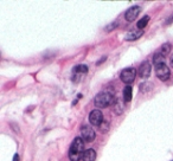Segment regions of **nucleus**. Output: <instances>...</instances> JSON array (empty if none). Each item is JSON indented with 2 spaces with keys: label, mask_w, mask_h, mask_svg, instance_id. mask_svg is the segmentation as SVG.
<instances>
[{
  "label": "nucleus",
  "mask_w": 173,
  "mask_h": 161,
  "mask_svg": "<svg viewBox=\"0 0 173 161\" xmlns=\"http://www.w3.org/2000/svg\"><path fill=\"white\" fill-rule=\"evenodd\" d=\"M171 50H172V45L169 44V43H165V44H162L161 45V48H160V50L158 51V52H160L162 56H167L169 52H171Z\"/></svg>",
  "instance_id": "obj_13"
},
{
  "label": "nucleus",
  "mask_w": 173,
  "mask_h": 161,
  "mask_svg": "<svg viewBox=\"0 0 173 161\" xmlns=\"http://www.w3.org/2000/svg\"><path fill=\"white\" fill-rule=\"evenodd\" d=\"M83 161H95L96 159V152L94 149H86L83 154Z\"/></svg>",
  "instance_id": "obj_10"
},
{
  "label": "nucleus",
  "mask_w": 173,
  "mask_h": 161,
  "mask_svg": "<svg viewBox=\"0 0 173 161\" xmlns=\"http://www.w3.org/2000/svg\"><path fill=\"white\" fill-rule=\"evenodd\" d=\"M169 63H171V67L173 68V53H172V56H171V62H169Z\"/></svg>",
  "instance_id": "obj_21"
},
{
  "label": "nucleus",
  "mask_w": 173,
  "mask_h": 161,
  "mask_svg": "<svg viewBox=\"0 0 173 161\" xmlns=\"http://www.w3.org/2000/svg\"><path fill=\"white\" fill-rule=\"evenodd\" d=\"M142 35H143V31H142V30H133V31L128 32V33L126 35L125 40H136V39H139Z\"/></svg>",
  "instance_id": "obj_9"
},
{
  "label": "nucleus",
  "mask_w": 173,
  "mask_h": 161,
  "mask_svg": "<svg viewBox=\"0 0 173 161\" xmlns=\"http://www.w3.org/2000/svg\"><path fill=\"white\" fill-rule=\"evenodd\" d=\"M74 74H86L88 72V67L84 65V64H79V65H76L72 69Z\"/></svg>",
  "instance_id": "obj_15"
},
{
  "label": "nucleus",
  "mask_w": 173,
  "mask_h": 161,
  "mask_svg": "<svg viewBox=\"0 0 173 161\" xmlns=\"http://www.w3.org/2000/svg\"><path fill=\"white\" fill-rule=\"evenodd\" d=\"M89 122L91 126H95V127H100L103 122V115L100 110L95 109L93 110L90 114H89Z\"/></svg>",
  "instance_id": "obj_6"
},
{
  "label": "nucleus",
  "mask_w": 173,
  "mask_h": 161,
  "mask_svg": "<svg viewBox=\"0 0 173 161\" xmlns=\"http://www.w3.org/2000/svg\"><path fill=\"white\" fill-rule=\"evenodd\" d=\"M84 154V140L82 138H76L69 149V159L70 161H79Z\"/></svg>",
  "instance_id": "obj_1"
},
{
  "label": "nucleus",
  "mask_w": 173,
  "mask_h": 161,
  "mask_svg": "<svg viewBox=\"0 0 173 161\" xmlns=\"http://www.w3.org/2000/svg\"><path fill=\"white\" fill-rule=\"evenodd\" d=\"M13 161H19V154H14V157H13Z\"/></svg>",
  "instance_id": "obj_20"
},
{
  "label": "nucleus",
  "mask_w": 173,
  "mask_h": 161,
  "mask_svg": "<svg viewBox=\"0 0 173 161\" xmlns=\"http://www.w3.org/2000/svg\"><path fill=\"white\" fill-rule=\"evenodd\" d=\"M141 10H142V9H141V6H139V5H134V6L129 7V9L126 11V13H125L126 20H127V21H134V20L136 19V17L140 14Z\"/></svg>",
  "instance_id": "obj_7"
},
{
  "label": "nucleus",
  "mask_w": 173,
  "mask_h": 161,
  "mask_svg": "<svg viewBox=\"0 0 173 161\" xmlns=\"http://www.w3.org/2000/svg\"><path fill=\"white\" fill-rule=\"evenodd\" d=\"M115 27H118V21H114V23H111V24H110L109 26H107L104 30L109 32V31H111V30H113V28H115Z\"/></svg>",
  "instance_id": "obj_17"
},
{
  "label": "nucleus",
  "mask_w": 173,
  "mask_h": 161,
  "mask_svg": "<svg viewBox=\"0 0 173 161\" xmlns=\"http://www.w3.org/2000/svg\"><path fill=\"white\" fill-rule=\"evenodd\" d=\"M123 109H125V107H123L122 101L119 100V99H116V100H115V102H114V111L120 115V114L123 113Z\"/></svg>",
  "instance_id": "obj_11"
},
{
  "label": "nucleus",
  "mask_w": 173,
  "mask_h": 161,
  "mask_svg": "<svg viewBox=\"0 0 173 161\" xmlns=\"http://www.w3.org/2000/svg\"><path fill=\"white\" fill-rule=\"evenodd\" d=\"M132 94H133V89L130 85H127L125 89H123V99L126 102H129L132 100Z\"/></svg>",
  "instance_id": "obj_12"
},
{
  "label": "nucleus",
  "mask_w": 173,
  "mask_h": 161,
  "mask_svg": "<svg viewBox=\"0 0 173 161\" xmlns=\"http://www.w3.org/2000/svg\"><path fill=\"white\" fill-rule=\"evenodd\" d=\"M101 132H107L108 131V123L107 122H102V124L100 126Z\"/></svg>",
  "instance_id": "obj_18"
},
{
  "label": "nucleus",
  "mask_w": 173,
  "mask_h": 161,
  "mask_svg": "<svg viewBox=\"0 0 173 161\" xmlns=\"http://www.w3.org/2000/svg\"><path fill=\"white\" fill-rule=\"evenodd\" d=\"M171 23H173V17H169V18L166 20V24H171Z\"/></svg>",
  "instance_id": "obj_19"
},
{
  "label": "nucleus",
  "mask_w": 173,
  "mask_h": 161,
  "mask_svg": "<svg viewBox=\"0 0 173 161\" xmlns=\"http://www.w3.org/2000/svg\"><path fill=\"white\" fill-rule=\"evenodd\" d=\"M172 161H173V160H172Z\"/></svg>",
  "instance_id": "obj_22"
},
{
  "label": "nucleus",
  "mask_w": 173,
  "mask_h": 161,
  "mask_svg": "<svg viewBox=\"0 0 173 161\" xmlns=\"http://www.w3.org/2000/svg\"><path fill=\"white\" fill-rule=\"evenodd\" d=\"M114 94L110 91H102L97 94L94 99V103L97 108H107L110 104H114Z\"/></svg>",
  "instance_id": "obj_2"
},
{
  "label": "nucleus",
  "mask_w": 173,
  "mask_h": 161,
  "mask_svg": "<svg viewBox=\"0 0 173 161\" xmlns=\"http://www.w3.org/2000/svg\"><path fill=\"white\" fill-rule=\"evenodd\" d=\"M135 76H136V70H135L134 68H126V69H123V70L121 71V74H120V79H121L123 83H126V84H130V83L134 81Z\"/></svg>",
  "instance_id": "obj_4"
},
{
  "label": "nucleus",
  "mask_w": 173,
  "mask_h": 161,
  "mask_svg": "<svg viewBox=\"0 0 173 161\" xmlns=\"http://www.w3.org/2000/svg\"><path fill=\"white\" fill-rule=\"evenodd\" d=\"M148 21H150V17L148 16H145L142 19H140L139 21H138V27L139 28H143L147 24H148Z\"/></svg>",
  "instance_id": "obj_16"
},
{
  "label": "nucleus",
  "mask_w": 173,
  "mask_h": 161,
  "mask_svg": "<svg viewBox=\"0 0 173 161\" xmlns=\"http://www.w3.org/2000/svg\"><path fill=\"white\" fill-rule=\"evenodd\" d=\"M155 75L160 81H167L171 76V71L169 68L166 65V64H158L155 65Z\"/></svg>",
  "instance_id": "obj_3"
},
{
  "label": "nucleus",
  "mask_w": 173,
  "mask_h": 161,
  "mask_svg": "<svg viewBox=\"0 0 173 161\" xmlns=\"http://www.w3.org/2000/svg\"><path fill=\"white\" fill-rule=\"evenodd\" d=\"M165 62V56H162L160 52H155L153 56V64L158 65V64H164Z\"/></svg>",
  "instance_id": "obj_14"
},
{
  "label": "nucleus",
  "mask_w": 173,
  "mask_h": 161,
  "mask_svg": "<svg viewBox=\"0 0 173 161\" xmlns=\"http://www.w3.org/2000/svg\"><path fill=\"white\" fill-rule=\"evenodd\" d=\"M151 71H152V67H151V63L150 62H142V64L139 68V76L141 78H147L150 77L151 75Z\"/></svg>",
  "instance_id": "obj_8"
},
{
  "label": "nucleus",
  "mask_w": 173,
  "mask_h": 161,
  "mask_svg": "<svg viewBox=\"0 0 173 161\" xmlns=\"http://www.w3.org/2000/svg\"><path fill=\"white\" fill-rule=\"evenodd\" d=\"M81 135H82V139L86 142H91L95 140V131L93 129V128L90 126H83L82 129H81Z\"/></svg>",
  "instance_id": "obj_5"
}]
</instances>
